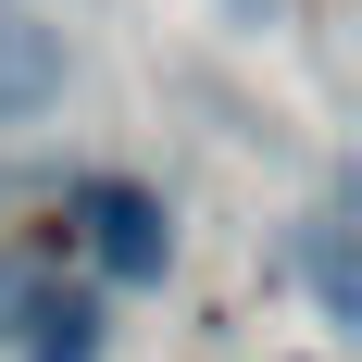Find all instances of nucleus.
Wrapping results in <instances>:
<instances>
[{
  "label": "nucleus",
  "mask_w": 362,
  "mask_h": 362,
  "mask_svg": "<svg viewBox=\"0 0 362 362\" xmlns=\"http://www.w3.org/2000/svg\"><path fill=\"white\" fill-rule=\"evenodd\" d=\"M75 238H88V262L112 288H163V262H175V213L138 175H88L75 187Z\"/></svg>",
  "instance_id": "obj_1"
},
{
  "label": "nucleus",
  "mask_w": 362,
  "mask_h": 362,
  "mask_svg": "<svg viewBox=\"0 0 362 362\" xmlns=\"http://www.w3.org/2000/svg\"><path fill=\"white\" fill-rule=\"evenodd\" d=\"M50 100H63V25L0 0V125H37Z\"/></svg>",
  "instance_id": "obj_2"
},
{
  "label": "nucleus",
  "mask_w": 362,
  "mask_h": 362,
  "mask_svg": "<svg viewBox=\"0 0 362 362\" xmlns=\"http://www.w3.org/2000/svg\"><path fill=\"white\" fill-rule=\"evenodd\" d=\"M25 362H100V300H25Z\"/></svg>",
  "instance_id": "obj_3"
},
{
  "label": "nucleus",
  "mask_w": 362,
  "mask_h": 362,
  "mask_svg": "<svg viewBox=\"0 0 362 362\" xmlns=\"http://www.w3.org/2000/svg\"><path fill=\"white\" fill-rule=\"evenodd\" d=\"M25 300H37V288H25V275H13V262H0V313H25Z\"/></svg>",
  "instance_id": "obj_4"
},
{
  "label": "nucleus",
  "mask_w": 362,
  "mask_h": 362,
  "mask_svg": "<svg viewBox=\"0 0 362 362\" xmlns=\"http://www.w3.org/2000/svg\"><path fill=\"white\" fill-rule=\"evenodd\" d=\"M238 13H275V0H238Z\"/></svg>",
  "instance_id": "obj_5"
}]
</instances>
